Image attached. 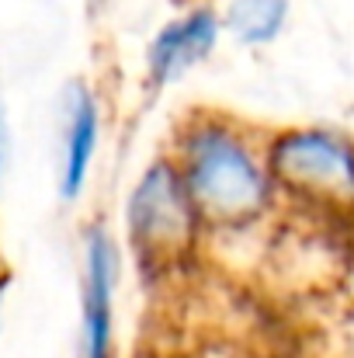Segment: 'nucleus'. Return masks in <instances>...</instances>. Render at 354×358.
I'll use <instances>...</instances> for the list:
<instances>
[{
	"label": "nucleus",
	"instance_id": "3",
	"mask_svg": "<svg viewBox=\"0 0 354 358\" xmlns=\"http://www.w3.org/2000/svg\"><path fill=\"white\" fill-rule=\"evenodd\" d=\"M267 164L278 195L320 209L354 213V139L327 125L267 132Z\"/></svg>",
	"mask_w": 354,
	"mask_h": 358
},
{
	"label": "nucleus",
	"instance_id": "10",
	"mask_svg": "<svg viewBox=\"0 0 354 358\" xmlns=\"http://www.w3.org/2000/svg\"><path fill=\"white\" fill-rule=\"evenodd\" d=\"M3 292H7V271L0 268V303H3Z\"/></svg>",
	"mask_w": 354,
	"mask_h": 358
},
{
	"label": "nucleus",
	"instance_id": "4",
	"mask_svg": "<svg viewBox=\"0 0 354 358\" xmlns=\"http://www.w3.org/2000/svg\"><path fill=\"white\" fill-rule=\"evenodd\" d=\"M118 278L121 250L105 223H91L80 237V331L77 358H115Z\"/></svg>",
	"mask_w": 354,
	"mask_h": 358
},
{
	"label": "nucleus",
	"instance_id": "6",
	"mask_svg": "<svg viewBox=\"0 0 354 358\" xmlns=\"http://www.w3.org/2000/svg\"><path fill=\"white\" fill-rule=\"evenodd\" d=\"M105 132L101 98L91 84L73 80L63 94V119H59V199L70 206L87 192L98 150Z\"/></svg>",
	"mask_w": 354,
	"mask_h": 358
},
{
	"label": "nucleus",
	"instance_id": "1",
	"mask_svg": "<svg viewBox=\"0 0 354 358\" xmlns=\"http://www.w3.org/2000/svg\"><path fill=\"white\" fill-rule=\"evenodd\" d=\"M167 157L174 160L205 234L257 227L278 195L267 164V136L226 112L198 108L177 122Z\"/></svg>",
	"mask_w": 354,
	"mask_h": 358
},
{
	"label": "nucleus",
	"instance_id": "2",
	"mask_svg": "<svg viewBox=\"0 0 354 358\" xmlns=\"http://www.w3.org/2000/svg\"><path fill=\"white\" fill-rule=\"evenodd\" d=\"M125 243L139 268H181L205 237V223L167 153L153 157L132 181L121 209Z\"/></svg>",
	"mask_w": 354,
	"mask_h": 358
},
{
	"label": "nucleus",
	"instance_id": "9",
	"mask_svg": "<svg viewBox=\"0 0 354 358\" xmlns=\"http://www.w3.org/2000/svg\"><path fill=\"white\" fill-rule=\"evenodd\" d=\"M142 358H202V355L184 352V348H156V352H146Z\"/></svg>",
	"mask_w": 354,
	"mask_h": 358
},
{
	"label": "nucleus",
	"instance_id": "7",
	"mask_svg": "<svg viewBox=\"0 0 354 358\" xmlns=\"http://www.w3.org/2000/svg\"><path fill=\"white\" fill-rule=\"evenodd\" d=\"M223 14V31L236 45L264 49L278 42L292 21V0H230Z\"/></svg>",
	"mask_w": 354,
	"mask_h": 358
},
{
	"label": "nucleus",
	"instance_id": "5",
	"mask_svg": "<svg viewBox=\"0 0 354 358\" xmlns=\"http://www.w3.org/2000/svg\"><path fill=\"white\" fill-rule=\"evenodd\" d=\"M223 35V14L216 7L195 3L174 14L153 31L146 45V84L153 91H167L170 84L184 80L216 52Z\"/></svg>",
	"mask_w": 354,
	"mask_h": 358
},
{
	"label": "nucleus",
	"instance_id": "8",
	"mask_svg": "<svg viewBox=\"0 0 354 358\" xmlns=\"http://www.w3.org/2000/svg\"><path fill=\"white\" fill-rule=\"evenodd\" d=\"M7 167H10V119H7V108L0 101V185L7 178Z\"/></svg>",
	"mask_w": 354,
	"mask_h": 358
}]
</instances>
